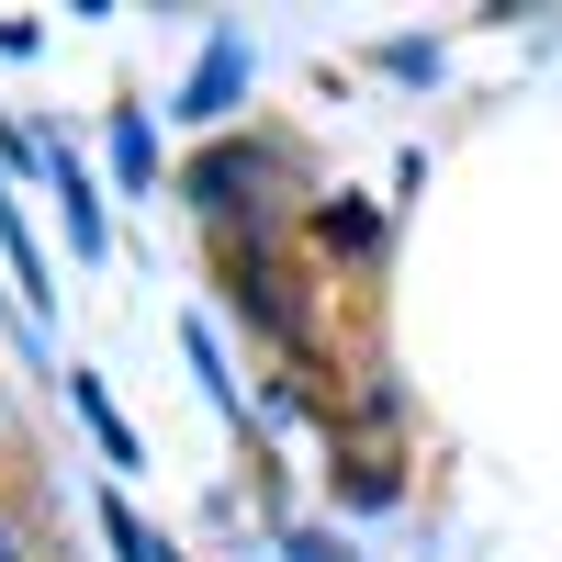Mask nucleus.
Returning <instances> with one entry per match:
<instances>
[{"label":"nucleus","mask_w":562,"mask_h":562,"mask_svg":"<svg viewBox=\"0 0 562 562\" xmlns=\"http://www.w3.org/2000/svg\"><path fill=\"white\" fill-rule=\"evenodd\" d=\"M237 79H248V34H214L203 68H192V90H180V113H192V124H225V113H237Z\"/></svg>","instance_id":"1"},{"label":"nucleus","mask_w":562,"mask_h":562,"mask_svg":"<svg viewBox=\"0 0 562 562\" xmlns=\"http://www.w3.org/2000/svg\"><path fill=\"white\" fill-rule=\"evenodd\" d=\"M57 192H68V248H79V259H102V203H90V180H79L68 158H57Z\"/></svg>","instance_id":"2"},{"label":"nucleus","mask_w":562,"mask_h":562,"mask_svg":"<svg viewBox=\"0 0 562 562\" xmlns=\"http://www.w3.org/2000/svg\"><path fill=\"white\" fill-rule=\"evenodd\" d=\"M68 394H79V416H90V428H102V450H113V461H135V428L113 416V394L90 383V371H68Z\"/></svg>","instance_id":"3"},{"label":"nucleus","mask_w":562,"mask_h":562,"mask_svg":"<svg viewBox=\"0 0 562 562\" xmlns=\"http://www.w3.org/2000/svg\"><path fill=\"white\" fill-rule=\"evenodd\" d=\"M102 529H113V551H124V562H180V551H169L158 529H135V518H124V506H102Z\"/></svg>","instance_id":"4"},{"label":"nucleus","mask_w":562,"mask_h":562,"mask_svg":"<svg viewBox=\"0 0 562 562\" xmlns=\"http://www.w3.org/2000/svg\"><path fill=\"white\" fill-rule=\"evenodd\" d=\"M113 158H124V180H147V169H158V135L124 113V124H113Z\"/></svg>","instance_id":"5"},{"label":"nucleus","mask_w":562,"mask_h":562,"mask_svg":"<svg viewBox=\"0 0 562 562\" xmlns=\"http://www.w3.org/2000/svg\"><path fill=\"white\" fill-rule=\"evenodd\" d=\"M281 562H338V540H315V529H293V540H281Z\"/></svg>","instance_id":"6"},{"label":"nucleus","mask_w":562,"mask_h":562,"mask_svg":"<svg viewBox=\"0 0 562 562\" xmlns=\"http://www.w3.org/2000/svg\"><path fill=\"white\" fill-rule=\"evenodd\" d=\"M0 562H12V529H0Z\"/></svg>","instance_id":"7"}]
</instances>
